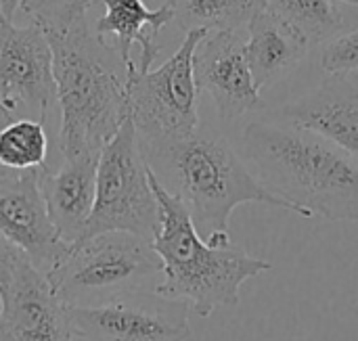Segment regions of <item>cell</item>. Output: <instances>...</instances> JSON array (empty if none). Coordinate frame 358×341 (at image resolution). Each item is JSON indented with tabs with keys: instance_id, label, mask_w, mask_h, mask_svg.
<instances>
[{
	"instance_id": "cell-22",
	"label": "cell",
	"mask_w": 358,
	"mask_h": 341,
	"mask_svg": "<svg viewBox=\"0 0 358 341\" xmlns=\"http://www.w3.org/2000/svg\"><path fill=\"white\" fill-rule=\"evenodd\" d=\"M27 256L0 233V291H4L8 287V283L13 281L19 264Z\"/></svg>"
},
{
	"instance_id": "cell-19",
	"label": "cell",
	"mask_w": 358,
	"mask_h": 341,
	"mask_svg": "<svg viewBox=\"0 0 358 341\" xmlns=\"http://www.w3.org/2000/svg\"><path fill=\"white\" fill-rule=\"evenodd\" d=\"M48 134L44 122L19 117L0 128V164L10 170H40L46 168Z\"/></svg>"
},
{
	"instance_id": "cell-23",
	"label": "cell",
	"mask_w": 358,
	"mask_h": 341,
	"mask_svg": "<svg viewBox=\"0 0 358 341\" xmlns=\"http://www.w3.org/2000/svg\"><path fill=\"white\" fill-rule=\"evenodd\" d=\"M23 0H0V15L4 21H13L15 15L21 10Z\"/></svg>"
},
{
	"instance_id": "cell-3",
	"label": "cell",
	"mask_w": 358,
	"mask_h": 341,
	"mask_svg": "<svg viewBox=\"0 0 358 341\" xmlns=\"http://www.w3.org/2000/svg\"><path fill=\"white\" fill-rule=\"evenodd\" d=\"M61 115L57 145L63 159L99 157L130 117L128 65L115 44L99 38L88 21L46 31Z\"/></svg>"
},
{
	"instance_id": "cell-25",
	"label": "cell",
	"mask_w": 358,
	"mask_h": 341,
	"mask_svg": "<svg viewBox=\"0 0 358 341\" xmlns=\"http://www.w3.org/2000/svg\"><path fill=\"white\" fill-rule=\"evenodd\" d=\"M340 2H348V4H352V6H358V0H340Z\"/></svg>"
},
{
	"instance_id": "cell-15",
	"label": "cell",
	"mask_w": 358,
	"mask_h": 341,
	"mask_svg": "<svg viewBox=\"0 0 358 341\" xmlns=\"http://www.w3.org/2000/svg\"><path fill=\"white\" fill-rule=\"evenodd\" d=\"M245 59L258 88L273 86L300 67L310 42L266 6L248 23Z\"/></svg>"
},
{
	"instance_id": "cell-13",
	"label": "cell",
	"mask_w": 358,
	"mask_h": 341,
	"mask_svg": "<svg viewBox=\"0 0 358 341\" xmlns=\"http://www.w3.org/2000/svg\"><path fill=\"white\" fill-rule=\"evenodd\" d=\"M279 119L329 138L358 159V82L336 75L277 111Z\"/></svg>"
},
{
	"instance_id": "cell-28",
	"label": "cell",
	"mask_w": 358,
	"mask_h": 341,
	"mask_svg": "<svg viewBox=\"0 0 358 341\" xmlns=\"http://www.w3.org/2000/svg\"><path fill=\"white\" fill-rule=\"evenodd\" d=\"M0 17H2V15H0Z\"/></svg>"
},
{
	"instance_id": "cell-10",
	"label": "cell",
	"mask_w": 358,
	"mask_h": 341,
	"mask_svg": "<svg viewBox=\"0 0 358 341\" xmlns=\"http://www.w3.org/2000/svg\"><path fill=\"white\" fill-rule=\"evenodd\" d=\"M197 90L206 92L222 119H235L264 107L245 59V40L233 29L208 31L193 59Z\"/></svg>"
},
{
	"instance_id": "cell-6",
	"label": "cell",
	"mask_w": 358,
	"mask_h": 341,
	"mask_svg": "<svg viewBox=\"0 0 358 341\" xmlns=\"http://www.w3.org/2000/svg\"><path fill=\"white\" fill-rule=\"evenodd\" d=\"M115 231L147 241H153L159 231V205L130 117L99 155L94 205L82 239Z\"/></svg>"
},
{
	"instance_id": "cell-12",
	"label": "cell",
	"mask_w": 358,
	"mask_h": 341,
	"mask_svg": "<svg viewBox=\"0 0 358 341\" xmlns=\"http://www.w3.org/2000/svg\"><path fill=\"white\" fill-rule=\"evenodd\" d=\"M0 341H73L69 308L25 258L0 291Z\"/></svg>"
},
{
	"instance_id": "cell-2",
	"label": "cell",
	"mask_w": 358,
	"mask_h": 341,
	"mask_svg": "<svg viewBox=\"0 0 358 341\" xmlns=\"http://www.w3.org/2000/svg\"><path fill=\"white\" fill-rule=\"evenodd\" d=\"M141 143V140H138ZM141 151L159 184L189 210L197 233L214 247L231 245L229 220L243 203L289 210L252 174L233 145L208 130L141 143Z\"/></svg>"
},
{
	"instance_id": "cell-20",
	"label": "cell",
	"mask_w": 358,
	"mask_h": 341,
	"mask_svg": "<svg viewBox=\"0 0 358 341\" xmlns=\"http://www.w3.org/2000/svg\"><path fill=\"white\" fill-rule=\"evenodd\" d=\"M96 0H23L21 10L44 31H63L86 19Z\"/></svg>"
},
{
	"instance_id": "cell-27",
	"label": "cell",
	"mask_w": 358,
	"mask_h": 341,
	"mask_svg": "<svg viewBox=\"0 0 358 341\" xmlns=\"http://www.w3.org/2000/svg\"><path fill=\"white\" fill-rule=\"evenodd\" d=\"M0 21H4V19H2V17H0Z\"/></svg>"
},
{
	"instance_id": "cell-16",
	"label": "cell",
	"mask_w": 358,
	"mask_h": 341,
	"mask_svg": "<svg viewBox=\"0 0 358 341\" xmlns=\"http://www.w3.org/2000/svg\"><path fill=\"white\" fill-rule=\"evenodd\" d=\"M105 15H101L94 23V34L103 40L111 36L122 61L128 69L134 65L130 57L132 44L141 46V59L136 69L149 71L159 55L157 34L174 21V6L168 0L159 8L151 10L143 4V0H103Z\"/></svg>"
},
{
	"instance_id": "cell-4",
	"label": "cell",
	"mask_w": 358,
	"mask_h": 341,
	"mask_svg": "<svg viewBox=\"0 0 358 341\" xmlns=\"http://www.w3.org/2000/svg\"><path fill=\"white\" fill-rule=\"evenodd\" d=\"M149 180L159 205V231L151 243L162 260V281L153 291L185 302L201 319L212 317L216 308L237 306L241 285L273 270V264L233 245H210L185 203L168 193L151 170Z\"/></svg>"
},
{
	"instance_id": "cell-21",
	"label": "cell",
	"mask_w": 358,
	"mask_h": 341,
	"mask_svg": "<svg viewBox=\"0 0 358 341\" xmlns=\"http://www.w3.org/2000/svg\"><path fill=\"white\" fill-rule=\"evenodd\" d=\"M319 63L331 75L358 73V29L340 34L325 42L319 55Z\"/></svg>"
},
{
	"instance_id": "cell-14",
	"label": "cell",
	"mask_w": 358,
	"mask_h": 341,
	"mask_svg": "<svg viewBox=\"0 0 358 341\" xmlns=\"http://www.w3.org/2000/svg\"><path fill=\"white\" fill-rule=\"evenodd\" d=\"M99 157L63 159L59 170L40 168V191L48 216L65 243H78L84 237L96 195Z\"/></svg>"
},
{
	"instance_id": "cell-26",
	"label": "cell",
	"mask_w": 358,
	"mask_h": 341,
	"mask_svg": "<svg viewBox=\"0 0 358 341\" xmlns=\"http://www.w3.org/2000/svg\"><path fill=\"white\" fill-rule=\"evenodd\" d=\"M0 317H2V300H0Z\"/></svg>"
},
{
	"instance_id": "cell-17",
	"label": "cell",
	"mask_w": 358,
	"mask_h": 341,
	"mask_svg": "<svg viewBox=\"0 0 358 341\" xmlns=\"http://www.w3.org/2000/svg\"><path fill=\"white\" fill-rule=\"evenodd\" d=\"M174 21L187 31L191 29H233L241 31L250 19L264 8V0H170Z\"/></svg>"
},
{
	"instance_id": "cell-11",
	"label": "cell",
	"mask_w": 358,
	"mask_h": 341,
	"mask_svg": "<svg viewBox=\"0 0 358 341\" xmlns=\"http://www.w3.org/2000/svg\"><path fill=\"white\" fill-rule=\"evenodd\" d=\"M0 233L46 279L65 260L71 243L59 237L48 216L40 191V170H25L17 180L0 187Z\"/></svg>"
},
{
	"instance_id": "cell-9",
	"label": "cell",
	"mask_w": 358,
	"mask_h": 341,
	"mask_svg": "<svg viewBox=\"0 0 358 341\" xmlns=\"http://www.w3.org/2000/svg\"><path fill=\"white\" fill-rule=\"evenodd\" d=\"M57 105L52 46L36 25L0 21V126L13 122L19 109L36 111L40 122Z\"/></svg>"
},
{
	"instance_id": "cell-24",
	"label": "cell",
	"mask_w": 358,
	"mask_h": 341,
	"mask_svg": "<svg viewBox=\"0 0 358 341\" xmlns=\"http://www.w3.org/2000/svg\"><path fill=\"white\" fill-rule=\"evenodd\" d=\"M19 176H21V172L10 170V168H6L4 164H0V187H4V184H8V182L17 180Z\"/></svg>"
},
{
	"instance_id": "cell-7",
	"label": "cell",
	"mask_w": 358,
	"mask_h": 341,
	"mask_svg": "<svg viewBox=\"0 0 358 341\" xmlns=\"http://www.w3.org/2000/svg\"><path fill=\"white\" fill-rule=\"evenodd\" d=\"M208 29L185 34L178 50L157 69H128V109L138 140L174 138L199 128L197 82L193 59Z\"/></svg>"
},
{
	"instance_id": "cell-1",
	"label": "cell",
	"mask_w": 358,
	"mask_h": 341,
	"mask_svg": "<svg viewBox=\"0 0 358 341\" xmlns=\"http://www.w3.org/2000/svg\"><path fill=\"white\" fill-rule=\"evenodd\" d=\"M239 155L292 212L331 222L358 220V159L319 132L279 117L256 119L241 132Z\"/></svg>"
},
{
	"instance_id": "cell-5",
	"label": "cell",
	"mask_w": 358,
	"mask_h": 341,
	"mask_svg": "<svg viewBox=\"0 0 358 341\" xmlns=\"http://www.w3.org/2000/svg\"><path fill=\"white\" fill-rule=\"evenodd\" d=\"M155 277H162V260L153 243L115 231L71 243L48 281L65 306L92 308L134 291L155 289Z\"/></svg>"
},
{
	"instance_id": "cell-8",
	"label": "cell",
	"mask_w": 358,
	"mask_h": 341,
	"mask_svg": "<svg viewBox=\"0 0 358 341\" xmlns=\"http://www.w3.org/2000/svg\"><path fill=\"white\" fill-rule=\"evenodd\" d=\"M189 312L185 302L145 289L101 306L69 308V321L73 335L82 341H187Z\"/></svg>"
},
{
	"instance_id": "cell-18",
	"label": "cell",
	"mask_w": 358,
	"mask_h": 341,
	"mask_svg": "<svg viewBox=\"0 0 358 341\" xmlns=\"http://www.w3.org/2000/svg\"><path fill=\"white\" fill-rule=\"evenodd\" d=\"M264 6L310 44H325L344 34L346 21L334 0H264Z\"/></svg>"
}]
</instances>
